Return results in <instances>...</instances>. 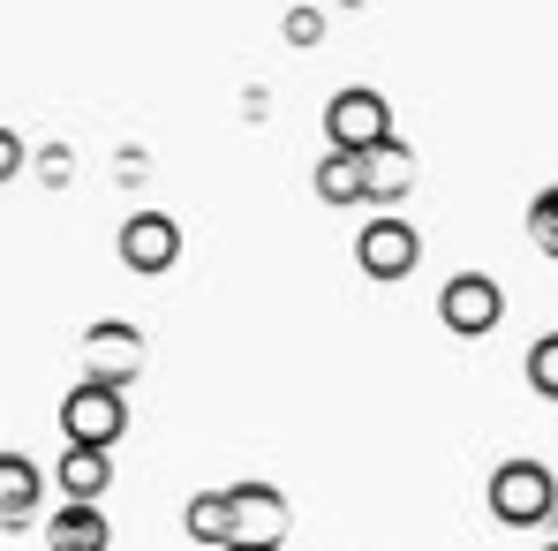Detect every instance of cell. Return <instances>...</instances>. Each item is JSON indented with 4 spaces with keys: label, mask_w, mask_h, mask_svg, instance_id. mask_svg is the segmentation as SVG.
<instances>
[{
    "label": "cell",
    "mask_w": 558,
    "mask_h": 551,
    "mask_svg": "<svg viewBox=\"0 0 558 551\" xmlns=\"http://www.w3.org/2000/svg\"><path fill=\"white\" fill-rule=\"evenodd\" d=\"M294 537V506L272 476H234L227 483V537L219 551H287Z\"/></svg>",
    "instance_id": "cell-1"
},
{
    "label": "cell",
    "mask_w": 558,
    "mask_h": 551,
    "mask_svg": "<svg viewBox=\"0 0 558 551\" xmlns=\"http://www.w3.org/2000/svg\"><path fill=\"white\" fill-rule=\"evenodd\" d=\"M558 506V476L536 454H506L490 468V522L498 529H544Z\"/></svg>",
    "instance_id": "cell-2"
},
{
    "label": "cell",
    "mask_w": 558,
    "mask_h": 551,
    "mask_svg": "<svg viewBox=\"0 0 558 551\" xmlns=\"http://www.w3.org/2000/svg\"><path fill=\"white\" fill-rule=\"evenodd\" d=\"M385 136L400 129H392V98L377 84H340L325 98V152H377Z\"/></svg>",
    "instance_id": "cell-3"
},
{
    "label": "cell",
    "mask_w": 558,
    "mask_h": 551,
    "mask_svg": "<svg viewBox=\"0 0 558 551\" xmlns=\"http://www.w3.org/2000/svg\"><path fill=\"white\" fill-rule=\"evenodd\" d=\"M61 439L113 454V446L129 439V393H113V385H98V378H76V385L61 393Z\"/></svg>",
    "instance_id": "cell-4"
},
{
    "label": "cell",
    "mask_w": 558,
    "mask_h": 551,
    "mask_svg": "<svg viewBox=\"0 0 558 551\" xmlns=\"http://www.w3.org/2000/svg\"><path fill=\"white\" fill-rule=\"evenodd\" d=\"M355 265H363L371 287H400V279H415V265H423V235H415V219H408V212H371L363 235H355Z\"/></svg>",
    "instance_id": "cell-5"
},
{
    "label": "cell",
    "mask_w": 558,
    "mask_h": 551,
    "mask_svg": "<svg viewBox=\"0 0 558 551\" xmlns=\"http://www.w3.org/2000/svg\"><path fill=\"white\" fill-rule=\"evenodd\" d=\"M144 363H151L144 325H129V318H92V325H84V378L129 393V385L144 378Z\"/></svg>",
    "instance_id": "cell-6"
},
{
    "label": "cell",
    "mask_w": 558,
    "mask_h": 551,
    "mask_svg": "<svg viewBox=\"0 0 558 551\" xmlns=\"http://www.w3.org/2000/svg\"><path fill=\"white\" fill-rule=\"evenodd\" d=\"M438 325H446L453 340H490V333L506 325V287L490 273H453L438 287Z\"/></svg>",
    "instance_id": "cell-7"
},
{
    "label": "cell",
    "mask_w": 558,
    "mask_h": 551,
    "mask_svg": "<svg viewBox=\"0 0 558 551\" xmlns=\"http://www.w3.org/2000/svg\"><path fill=\"white\" fill-rule=\"evenodd\" d=\"M121 265L136 279H159L182 265V219L174 212H129L121 219Z\"/></svg>",
    "instance_id": "cell-8"
},
{
    "label": "cell",
    "mask_w": 558,
    "mask_h": 551,
    "mask_svg": "<svg viewBox=\"0 0 558 551\" xmlns=\"http://www.w3.org/2000/svg\"><path fill=\"white\" fill-rule=\"evenodd\" d=\"M46 514H53V476L31 454H8L0 446V529L15 537V529H38Z\"/></svg>",
    "instance_id": "cell-9"
},
{
    "label": "cell",
    "mask_w": 558,
    "mask_h": 551,
    "mask_svg": "<svg viewBox=\"0 0 558 551\" xmlns=\"http://www.w3.org/2000/svg\"><path fill=\"white\" fill-rule=\"evenodd\" d=\"M408 189H415V144L408 136H385L377 152H363V196H371V212H400Z\"/></svg>",
    "instance_id": "cell-10"
},
{
    "label": "cell",
    "mask_w": 558,
    "mask_h": 551,
    "mask_svg": "<svg viewBox=\"0 0 558 551\" xmlns=\"http://www.w3.org/2000/svg\"><path fill=\"white\" fill-rule=\"evenodd\" d=\"M46 476H53V491H61L69 506H106V491H113V454H98V446H61V460H53Z\"/></svg>",
    "instance_id": "cell-11"
},
{
    "label": "cell",
    "mask_w": 558,
    "mask_h": 551,
    "mask_svg": "<svg viewBox=\"0 0 558 551\" xmlns=\"http://www.w3.org/2000/svg\"><path fill=\"white\" fill-rule=\"evenodd\" d=\"M46 551H113V522H106V506H53L46 522Z\"/></svg>",
    "instance_id": "cell-12"
},
{
    "label": "cell",
    "mask_w": 558,
    "mask_h": 551,
    "mask_svg": "<svg viewBox=\"0 0 558 551\" xmlns=\"http://www.w3.org/2000/svg\"><path fill=\"white\" fill-rule=\"evenodd\" d=\"M317 204H332V212L371 204V196H363V152H325V159H317Z\"/></svg>",
    "instance_id": "cell-13"
},
{
    "label": "cell",
    "mask_w": 558,
    "mask_h": 551,
    "mask_svg": "<svg viewBox=\"0 0 558 551\" xmlns=\"http://www.w3.org/2000/svg\"><path fill=\"white\" fill-rule=\"evenodd\" d=\"M182 529H189V544L219 551V537H227V491H219V483H211V491H189Z\"/></svg>",
    "instance_id": "cell-14"
},
{
    "label": "cell",
    "mask_w": 558,
    "mask_h": 551,
    "mask_svg": "<svg viewBox=\"0 0 558 551\" xmlns=\"http://www.w3.org/2000/svg\"><path fill=\"white\" fill-rule=\"evenodd\" d=\"M325 31H332V15H325L317 0H294V8L279 15V46H287V53H317Z\"/></svg>",
    "instance_id": "cell-15"
},
{
    "label": "cell",
    "mask_w": 558,
    "mask_h": 551,
    "mask_svg": "<svg viewBox=\"0 0 558 551\" xmlns=\"http://www.w3.org/2000/svg\"><path fill=\"white\" fill-rule=\"evenodd\" d=\"M521 378H529V393H536V400H551V408H558V333H536V340H529Z\"/></svg>",
    "instance_id": "cell-16"
},
{
    "label": "cell",
    "mask_w": 558,
    "mask_h": 551,
    "mask_svg": "<svg viewBox=\"0 0 558 551\" xmlns=\"http://www.w3.org/2000/svg\"><path fill=\"white\" fill-rule=\"evenodd\" d=\"M529 242H536V257L558 265V182L529 196Z\"/></svg>",
    "instance_id": "cell-17"
},
{
    "label": "cell",
    "mask_w": 558,
    "mask_h": 551,
    "mask_svg": "<svg viewBox=\"0 0 558 551\" xmlns=\"http://www.w3.org/2000/svg\"><path fill=\"white\" fill-rule=\"evenodd\" d=\"M38 182H46V189H69V182H76V152H69L61 136H46V144H38Z\"/></svg>",
    "instance_id": "cell-18"
},
{
    "label": "cell",
    "mask_w": 558,
    "mask_h": 551,
    "mask_svg": "<svg viewBox=\"0 0 558 551\" xmlns=\"http://www.w3.org/2000/svg\"><path fill=\"white\" fill-rule=\"evenodd\" d=\"M23 167H31V144H23V136H15V129L0 121V182H15Z\"/></svg>",
    "instance_id": "cell-19"
},
{
    "label": "cell",
    "mask_w": 558,
    "mask_h": 551,
    "mask_svg": "<svg viewBox=\"0 0 558 551\" xmlns=\"http://www.w3.org/2000/svg\"><path fill=\"white\" fill-rule=\"evenodd\" d=\"M113 167H121V175H113V182H121V189H144V182H151V159H144L136 144H129V152H121Z\"/></svg>",
    "instance_id": "cell-20"
},
{
    "label": "cell",
    "mask_w": 558,
    "mask_h": 551,
    "mask_svg": "<svg viewBox=\"0 0 558 551\" xmlns=\"http://www.w3.org/2000/svg\"><path fill=\"white\" fill-rule=\"evenodd\" d=\"M544 529H551V544H558V506H551V522H544Z\"/></svg>",
    "instance_id": "cell-21"
},
{
    "label": "cell",
    "mask_w": 558,
    "mask_h": 551,
    "mask_svg": "<svg viewBox=\"0 0 558 551\" xmlns=\"http://www.w3.org/2000/svg\"><path fill=\"white\" fill-rule=\"evenodd\" d=\"M536 551H558V544H551V537H544V544H536Z\"/></svg>",
    "instance_id": "cell-22"
},
{
    "label": "cell",
    "mask_w": 558,
    "mask_h": 551,
    "mask_svg": "<svg viewBox=\"0 0 558 551\" xmlns=\"http://www.w3.org/2000/svg\"><path fill=\"white\" fill-rule=\"evenodd\" d=\"M340 8H363V0H340Z\"/></svg>",
    "instance_id": "cell-23"
}]
</instances>
